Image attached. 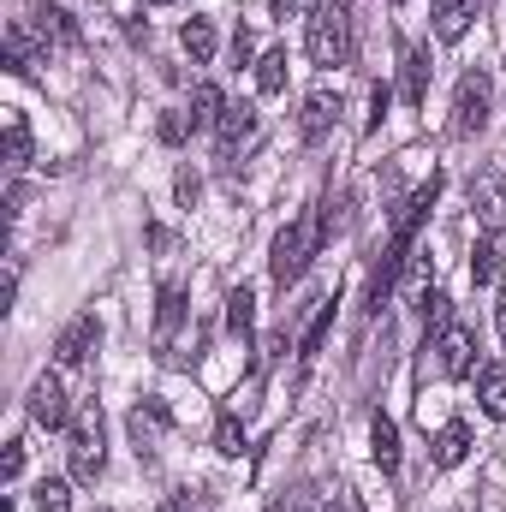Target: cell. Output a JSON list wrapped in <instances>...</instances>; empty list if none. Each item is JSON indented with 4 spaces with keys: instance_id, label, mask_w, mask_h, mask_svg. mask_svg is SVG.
<instances>
[{
    "instance_id": "obj_1",
    "label": "cell",
    "mask_w": 506,
    "mask_h": 512,
    "mask_svg": "<svg viewBox=\"0 0 506 512\" xmlns=\"http://www.w3.org/2000/svg\"><path fill=\"white\" fill-rule=\"evenodd\" d=\"M328 227H334V209H328V203H316L304 221L280 227V239H274V251H268V274H274L280 286H292V280L310 268V256L328 245Z\"/></svg>"
},
{
    "instance_id": "obj_2",
    "label": "cell",
    "mask_w": 506,
    "mask_h": 512,
    "mask_svg": "<svg viewBox=\"0 0 506 512\" xmlns=\"http://www.w3.org/2000/svg\"><path fill=\"white\" fill-rule=\"evenodd\" d=\"M304 48H310L316 66H346V54H352V12L340 0H322L304 18Z\"/></svg>"
},
{
    "instance_id": "obj_3",
    "label": "cell",
    "mask_w": 506,
    "mask_h": 512,
    "mask_svg": "<svg viewBox=\"0 0 506 512\" xmlns=\"http://www.w3.org/2000/svg\"><path fill=\"white\" fill-rule=\"evenodd\" d=\"M66 441H72V447H66V453H72V477H78V483H96V477H102V459H108V453H102V405H96V399H84V405L72 411Z\"/></svg>"
},
{
    "instance_id": "obj_4",
    "label": "cell",
    "mask_w": 506,
    "mask_h": 512,
    "mask_svg": "<svg viewBox=\"0 0 506 512\" xmlns=\"http://www.w3.org/2000/svg\"><path fill=\"white\" fill-rule=\"evenodd\" d=\"M489 108H495L489 72H465V78H459V96H453V131H459V137H477V131L489 126Z\"/></svg>"
},
{
    "instance_id": "obj_5",
    "label": "cell",
    "mask_w": 506,
    "mask_h": 512,
    "mask_svg": "<svg viewBox=\"0 0 506 512\" xmlns=\"http://www.w3.org/2000/svg\"><path fill=\"white\" fill-rule=\"evenodd\" d=\"M72 411H78V405L66 399V387H60L54 370H42V376L30 382V423H42V429H66Z\"/></svg>"
},
{
    "instance_id": "obj_6",
    "label": "cell",
    "mask_w": 506,
    "mask_h": 512,
    "mask_svg": "<svg viewBox=\"0 0 506 512\" xmlns=\"http://www.w3.org/2000/svg\"><path fill=\"white\" fill-rule=\"evenodd\" d=\"M96 340H102V322H96V316H72V322L60 328V340H54V358H60L66 370H72V364H90Z\"/></svg>"
},
{
    "instance_id": "obj_7",
    "label": "cell",
    "mask_w": 506,
    "mask_h": 512,
    "mask_svg": "<svg viewBox=\"0 0 506 512\" xmlns=\"http://www.w3.org/2000/svg\"><path fill=\"white\" fill-rule=\"evenodd\" d=\"M441 370H447L453 382H465V376H477V334H471L465 322H453V328H441Z\"/></svg>"
},
{
    "instance_id": "obj_8",
    "label": "cell",
    "mask_w": 506,
    "mask_h": 512,
    "mask_svg": "<svg viewBox=\"0 0 506 512\" xmlns=\"http://www.w3.org/2000/svg\"><path fill=\"white\" fill-rule=\"evenodd\" d=\"M477 227H483V239H501L506 233V179L501 173H489L483 185H477Z\"/></svg>"
},
{
    "instance_id": "obj_9",
    "label": "cell",
    "mask_w": 506,
    "mask_h": 512,
    "mask_svg": "<svg viewBox=\"0 0 506 512\" xmlns=\"http://www.w3.org/2000/svg\"><path fill=\"white\" fill-rule=\"evenodd\" d=\"M185 322V292L179 286H161V310H155V352L173 358V334Z\"/></svg>"
},
{
    "instance_id": "obj_10",
    "label": "cell",
    "mask_w": 506,
    "mask_h": 512,
    "mask_svg": "<svg viewBox=\"0 0 506 512\" xmlns=\"http://www.w3.org/2000/svg\"><path fill=\"white\" fill-rule=\"evenodd\" d=\"M30 24H36V36H42L48 48H72V42H78V24H72L60 6H36V12H30Z\"/></svg>"
},
{
    "instance_id": "obj_11",
    "label": "cell",
    "mask_w": 506,
    "mask_h": 512,
    "mask_svg": "<svg viewBox=\"0 0 506 512\" xmlns=\"http://www.w3.org/2000/svg\"><path fill=\"white\" fill-rule=\"evenodd\" d=\"M477 18V0H435V36L441 42H459Z\"/></svg>"
},
{
    "instance_id": "obj_12",
    "label": "cell",
    "mask_w": 506,
    "mask_h": 512,
    "mask_svg": "<svg viewBox=\"0 0 506 512\" xmlns=\"http://www.w3.org/2000/svg\"><path fill=\"white\" fill-rule=\"evenodd\" d=\"M334 114H340V96H328V90H310V96H304V120H298V126H304V137L316 143V137H328Z\"/></svg>"
},
{
    "instance_id": "obj_13",
    "label": "cell",
    "mask_w": 506,
    "mask_h": 512,
    "mask_svg": "<svg viewBox=\"0 0 506 512\" xmlns=\"http://www.w3.org/2000/svg\"><path fill=\"white\" fill-rule=\"evenodd\" d=\"M221 114H227V96H221L215 84H197V90H191V131H215Z\"/></svg>"
},
{
    "instance_id": "obj_14",
    "label": "cell",
    "mask_w": 506,
    "mask_h": 512,
    "mask_svg": "<svg viewBox=\"0 0 506 512\" xmlns=\"http://www.w3.org/2000/svg\"><path fill=\"white\" fill-rule=\"evenodd\" d=\"M179 42H185V54H191L197 66H209V60H215V48H221V36H215V24H209V18H185Z\"/></svg>"
},
{
    "instance_id": "obj_15",
    "label": "cell",
    "mask_w": 506,
    "mask_h": 512,
    "mask_svg": "<svg viewBox=\"0 0 506 512\" xmlns=\"http://www.w3.org/2000/svg\"><path fill=\"white\" fill-rule=\"evenodd\" d=\"M399 96H405L411 108H423V102H429V54H423V48H411V54H405V78H399Z\"/></svg>"
},
{
    "instance_id": "obj_16",
    "label": "cell",
    "mask_w": 506,
    "mask_h": 512,
    "mask_svg": "<svg viewBox=\"0 0 506 512\" xmlns=\"http://www.w3.org/2000/svg\"><path fill=\"white\" fill-rule=\"evenodd\" d=\"M465 453H471V429H465V423H447V429L435 435V453H429V459H435L441 471H453V465H465Z\"/></svg>"
},
{
    "instance_id": "obj_17",
    "label": "cell",
    "mask_w": 506,
    "mask_h": 512,
    "mask_svg": "<svg viewBox=\"0 0 506 512\" xmlns=\"http://www.w3.org/2000/svg\"><path fill=\"white\" fill-rule=\"evenodd\" d=\"M477 399H483V417H506V364L477 370Z\"/></svg>"
},
{
    "instance_id": "obj_18",
    "label": "cell",
    "mask_w": 506,
    "mask_h": 512,
    "mask_svg": "<svg viewBox=\"0 0 506 512\" xmlns=\"http://www.w3.org/2000/svg\"><path fill=\"white\" fill-rule=\"evenodd\" d=\"M251 131H256V108H251V102H227V114H221V126H215V137H221V149L245 143Z\"/></svg>"
},
{
    "instance_id": "obj_19",
    "label": "cell",
    "mask_w": 506,
    "mask_h": 512,
    "mask_svg": "<svg viewBox=\"0 0 506 512\" xmlns=\"http://www.w3.org/2000/svg\"><path fill=\"white\" fill-rule=\"evenodd\" d=\"M370 453H376L381 471H399V429H393V417H381V411H376V423H370Z\"/></svg>"
},
{
    "instance_id": "obj_20",
    "label": "cell",
    "mask_w": 506,
    "mask_h": 512,
    "mask_svg": "<svg viewBox=\"0 0 506 512\" xmlns=\"http://www.w3.org/2000/svg\"><path fill=\"white\" fill-rule=\"evenodd\" d=\"M256 90H262V96H280V90H286V48H268V54L256 60Z\"/></svg>"
},
{
    "instance_id": "obj_21",
    "label": "cell",
    "mask_w": 506,
    "mask_h": 512,
    "mask_svg": "<svg viewBox=\"0 0 506 512\" xmlns=\"http://www.w3.org/2000/svg\"><path fill=\"white\" fill-rule=\"evenodd\" d=\"M6 167L12 173L30 167V126H24V114H6Z\"/></svg>"
},
{
    "instance_id": "obj_22",
    "label": "cell",
    "mask_w": 506,
    "mask_h": 512,
    "mask_svg": "<svg viewBox=\"0 0 506 512\" xmlns=\"http://www.w3.org/2000/svg\"><path fill=\"white\" fill-rule=\"evenodd\" d=\"M328 328H334V304H316V316H310V328H304V340H298V358H316L322 340H328Z\"/></svg>"
},
{
    "instance_id": "obj_23",
    "label": "cell",
    "mask_w": 506,
    "mask_h": 512,
    "mask_svg": "<svg viewBox=\"0 0 506 512\" xmlns=\"http://www.w3.org/2000/svg\"><path fill=\"white\" fill-rule=\"evenodd\" d=\"M215 453H221V459H239V453H245V423H239L233 411L215 423Z\"/></svg>"
},
{
    "instance_id": "obj_24",
    "label": "cell",
    "mask_w": 506,
    "mask_h": 512,
    "mask_svg": "<svg viewBox=\"0 0 506 512\" xmlns=\"http://www.w3.org/2000/svg\"><path fill=\"white\" fill-rule=\"evenodd\" d=\"M36 512H72V489L60 477H42L36 483Z\"/></svg>"
},
{
    "instance_id": "obj_25",
    "label": "cell",
    "mask_w": 506,
    "mask_h": 512,
    "mask_svg": "<svg viewBox=\"0 0 506 512\" xmlns=\"http://www.w3.org/2000/svg\"><path fill=\"white\" fill-rule=\"evenodd\" d=\"M495 274H501V251H495V239H483V245L471 251V280H477V286H489Z\"/></svg>"
},
{
    "instance_id": "obj_26",
    "label": "cell",
    "mask_w": 506,
    "mask_h": 512,
    "mask_svg": "<svg viewBox=\"0 0 506 512\" xmlns=\"http://www.w3.org/2000/svg\"><path fill=\"white\" fill-rule=\"evenodd\" d=\"M251 304H256V298L245 292V286L227 298V328H233V334H251Z\"/></svg>"
},
{
    "instance_id": "obj_27",
    "label": "cell",
    "mask_w": 506,
    "mask_h": 512,
    "mask_svg": "<svg viewBox=\"0 0 506 512\" xmlns=\"http://www.w3.org/2000/svg\"><path fill=\"white\" fill-rule=\"evenodd\" d=\"M185 131H191V114H167L161 120V143H185Z\"/></svg>"
},
{
    "instance_id": "obj_28",
    "label": "cell",
    "mask_w": 506,
    "mask_h": 512,
    "mask_svg": "<svg viewBox=\"0 0 506 512\" xmlns=\"http://www.w3.org/2000/svg\"><path fill=\"white\" fill-rule=\"evenodd\" d=\"M18 471H24V447H18V441H6V453H0V477L12 483Z\"/></svg>"
},
{
    "instance_id": "obj_29",
    "label": "cell",
    "mask_w": 506,
    "mask_h": 512,
    "mask_svg": "<svg viewBox=\"0 0 506 512\" xmlns=\"http://www.w3.org/2000/svg\"><path fill=\"white\" fill-rule=\"evenodd\" d=\"M197 191H203V185H197V173L185 167V173H179V203H197Z\"/></svg>"
},
{
    "instance_id": "obj_30",
    "label": "cell",
    "mask_w": 506,
    "mask_h": 512,
    "mask_svg": "<svg viewBox=\"0 0 506 512\" xmlns=\"http://www.w3.org/2000/svg\"><path fill=\"white\" fill-rule=\"evenodd\" d=\"M251 54H256L251 30H239V36H233V60H239V66H245V60H251Z\"/></svg>"
},
{
    "instance_id": "obj_31",
    "label": "cell",
    "mask_w": 506,
    "mask_h": 512,
    "mask_svg": "<svg viewBox=\"0 0 506 512\" xmlns=\"http://www.w3.org/2000/svg\"><path fill=\"white\" fill-rule=\"evenodd\" d=\"M280 512H316V495H292Z\"/></svg>"
},
{
    "instance_id": "obj_32",
    "label": "cell",
    "mask_w": 506,
    "mask_h": 512,
    "mask_svg": "<svg viewBox=\"0 0 506 512\" xmlns=\"http://www.w3.org/2000/svg\"><path fill=\"white\" fill-rule=\"evenodd\" d=\"M292 6H298V0H268V12H274V18H292Z\"/></svg>"
},
{
    "instance_id": "obj_33",
    "label": "cell",
    "mask_w": 506,
    "mask_h": 512,
    "mask_svg": "<svg viewBox=\"0 0 506 512\" xmlns=\"http://www.w3.org/2000/svg\"><path fill=\"white\" fill-rule=\"evenodd\" d=\"M328 512H358V507H352V495H334V507Z\"/></svg>"
},
{
    "instance_id": "obj_34",
    "label": "cell",
    "mask_w": 506,
    "mask_h": 512,
    "mask_svg": "<svg viewBox=\"0 0 506 512\" xmlns=\"http://www.w3.org/2000/svg\"><path fill=\"white\" fill-rule=\"evenodd\" d=\"M495 328H501V340H506V298H501V310H495Z\"/></svg>"
},
{
    "instance_id": "obj_35",
    "label": "cell",
    "mask_w": 506,
    "mask_h": 512,
    "mask_svg": "<svg viewBox=\"0 0 506 512\" xmlns=\"http://www.w3.org/2000/svg\"><path fill=\"white\" fill-rule=\"evenodd\" d=\"M155 512H185V507H155Z\"/></svg>"
},
{
    "instance_id": "obj_36",
    "label": "cell",
    "mask_w": 506,
    "mask_h": 512,
    "mask_svg": "<svg viewBox=\"0 0 506 512\" xmlns=\"http://www.w3.org/2000/svg\"><path fill=\"white\" fill-rule=\"evenodd\" d=\"M149 6H173V0H149Z\"/></svg>"
}]
</instances>
